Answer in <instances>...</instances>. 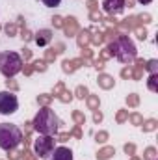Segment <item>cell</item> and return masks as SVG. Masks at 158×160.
Here are the masks:
<instances>
[{
	"mask_svg": "<svg viewBox=\"0 0 158 160\" xmlns=\"http://www.w3.org/2000/svg\"><path fill=\"white\" fill-rule=\"evenodd\" d=\"M58 127H60V119L54 116V112H52L50 108L39 110V114H37L36 119H34V128H36L39 134L52 136V134L58 132Z\"/></svg>",
	"mask_w": 158,
	"mask_h": 160,
	"instance_id": "cell-1",
	"label": "cell"
},
{
	"mask_svg": "<svg viewBox=\"0 0 158 160\" xmlns=\"http://www.w3.org/2000/svg\"><path fill=\"white\" fill-rule=\"evenodd\" d=\"M22 142V132L13 123H0V147L4 151L15 149Z\"/></svg>",
	"mask_w": 158,
	"mask_h": 160,
	"instance_id": "cell-2",
	"label": "cell"
},
{
	"mask_svg": "<svg viewBox=\"0 0 158 160\" xmlns=\"http://www.w3.org/2000/svg\"><path fill=\"white\" fill-rule=\"evenodd\" d=\"M22 69V58L17 52H0V73L7 78L15 77Z\"/></svg>",
	"mask_w": 158,
	"mask_h": 160,
	"instance_id": "cell-3",
	"label": "cell"
},
{
	"mask_svg": "<svg viewBox=\"0 0 158 160\" xmlns=\"http://www.w3.org/2000/svg\"><path fill=\"white\" fill-rule=\"evenodd\" d=\"M17 108H19L17 95L11 93V91H0V114L9 116V114L17 112Z\"/></svg>",
	"mask_w": 158,
	"mask_h": 160,
	"instance_id": "cell-4",
	"label": "cell"
},
{
	"mask_svg": "<svg viewBox=\"0 0 158 160\" xmlns=\"http://www.w3.org/2000/svg\"><path fill=\"white\" fill-rule=\"evenodd\" d=\"M116 56H117L121 62H132L136 58V48L132 45V41L126 39V38H121L119 39V45L116 47Z\"/></svg>",
	"mask_w": 158,
	"mask_h": 160,
	"instance_id": "cell-5",
	"label": "cell"
},
{
	"mask_svg": "<svg viewBox=\"0 0 158 160\" xmlns=\"http://www.w3.org/2000/svg\"><path fill=\"white\" fill-rule=\"evenodd\" d=\"M36 153L39 158H48L54 151V138L47 136V134H41L39 138L36 140Z\"/></svg>",
	"mask_w": 158,
	"mask_h": 160,
	"instance_id": "cell-6",
	"label": "cell"
},
{
	"mask_svg": "<svg viewBox=\"0 0 158 160\" xmlns=\"http://www.w3.org/2000/svg\"><path fill=\"white\" fill-rule=\"evenodd\" d=\"M50 160H73V151L67 147H56L52 151Z\"/></svg>",
	"mask_w": 158,
	"mask_h": 160,
	"instance_id": "cell-7",
	"label": "cell"
},
{
	"mask_svg": "<svg viewBox=\"0 0 158 160\" xmlns=\"http://www.w3.org/2000/svg\"><path fill=\"white\" fill-rule=\"evenodd\" d=\"M102 6L108 13H119V11H123L125 4H123V0H104Z\"/></svg>",
	"mask_w": 158,
	"mask_h": 160,
	"instance_id": "cell-8",
	"label": "cell"
},
{
	"mask_svg": "<svg viewBox=\"0 0 158 160\" xmlns=\"http://www.w3.org/2000/svg\"><path fill=\"white\" fill-rule=\"evenodd\" d=\"M52 39V32L50 30H41L39 34H37V38H36V41H37V45H47L48 41Z\"/></svg>",
	"mask_w": 158,
	"mask_h": 160,
	"instance_id": "cell-9",
	"label": "cell"
},
{
	"mask_svg": "<svg viewBox=\"0 0 158 160\" xmlns=\"http://www.w3.org/2000/svg\"><path fill=\"white\" fill-rule=\"evenodd\" d=\"M112 155H114V149H112V147H108V149H104V151H101V153H99L97 157H99L101 160H106V158H110Z\"/></svg>",
	"mask_w": 158,
	"mask_h": 160,
	"instance_id": "cell-10",
	"label": "cell"
},
{
	"mask_svg": "<svg viewBox=\"0 0 158 160\" xmlns=\"http://www.w3.org/2000/svg\"><path fill=\"white\" fill-rule=\"evenodd\" d=\"M47 8H56V6H60L62 4V0H41Z\"/></svg>",
	"mask_w": 158,
	"mask_h": 160,
	"instance_id": "cell-11",
	"label": "cell"
},
{
	"mask_svg": "<svg viewBox=\"0 0 158 160\" xmlns=\"http://www.w3.org/2000/svg\"><path fill=\"white\" fill-rule=\"evenodd\" d=\"M155 80H156V77H155V75H153V77H151V84H149V88H151V89H153V91H155V89H156V86H155Z\"/></svg>",
	"mask_w": 158,
	"mask_h": 160,
	"instance_id": "cell-12",
	"label": "cell"
},
{
	"mask_svg": "<svg viewBox=\"0 0 158 160\" xmlns=\"http://www.w3.org/2000/svg\"><path fill=\"white\" fill-rule=\"evenodd\" d=\"M141 4H149V2H153V0H140Z\"/></svg>",
	"mask_w": 158,
	"mask_h": 160,
	"instance_id": "cell-13",
	"label": "cell"
}]
</instances>
